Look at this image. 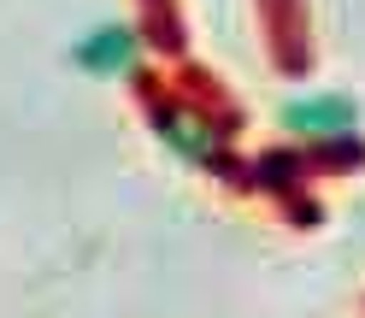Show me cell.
<instances>
[{
    "instance_id": "obj_1",
    "label": "cell",
    "mask_w": 365,
    "mask_h": 318,
    "mask_svg": "<svg viewBox=\"0 0 365 318\" xmlns=\"http://www.w3.org/2000/svg\"><path fill=\"white\" fill-rule=\"evenodd\" d=\"M283 124L312 135V142H330V135H348L359 124V112L348 95H307V101H289L283 106Z\"/></svg>"
},
{
    "instance_id": "obj_2",
    "label": "cell",
    "mask_w": 365,
    "mask_h": 318,
    "mask_svg": "<svg viewBox=\"0 0 365 318\" xmlns=\"http://www.w3.org/2000/svg\"><path fill=\"white\" fill-rule=\"evenodd\" d=\"M77 53H83L88 71H124L130 53H135V36H130L124 24H106V30H95V36H83Z\"/></svg>"
}]
</instances>
